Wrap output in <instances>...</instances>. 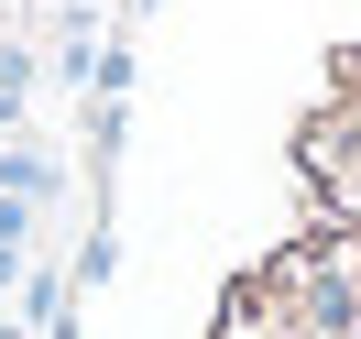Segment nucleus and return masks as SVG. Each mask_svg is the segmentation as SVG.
I'll return each mask as SVG.
<instances>
[{"mask_svg":"<svg viewBox=\"0 0 361 339\" xmlns=\"http://www.w3.org/2000/svg\"><path fill=\"white\" fill-rule=\"evenodd\" d=\"M44 186H55L44 154H0V197H44Z\"/></svg>","mask_w":361,"mask_h":339,"instance_id":"obj_1","label":"nucleus"}]
</instances>
